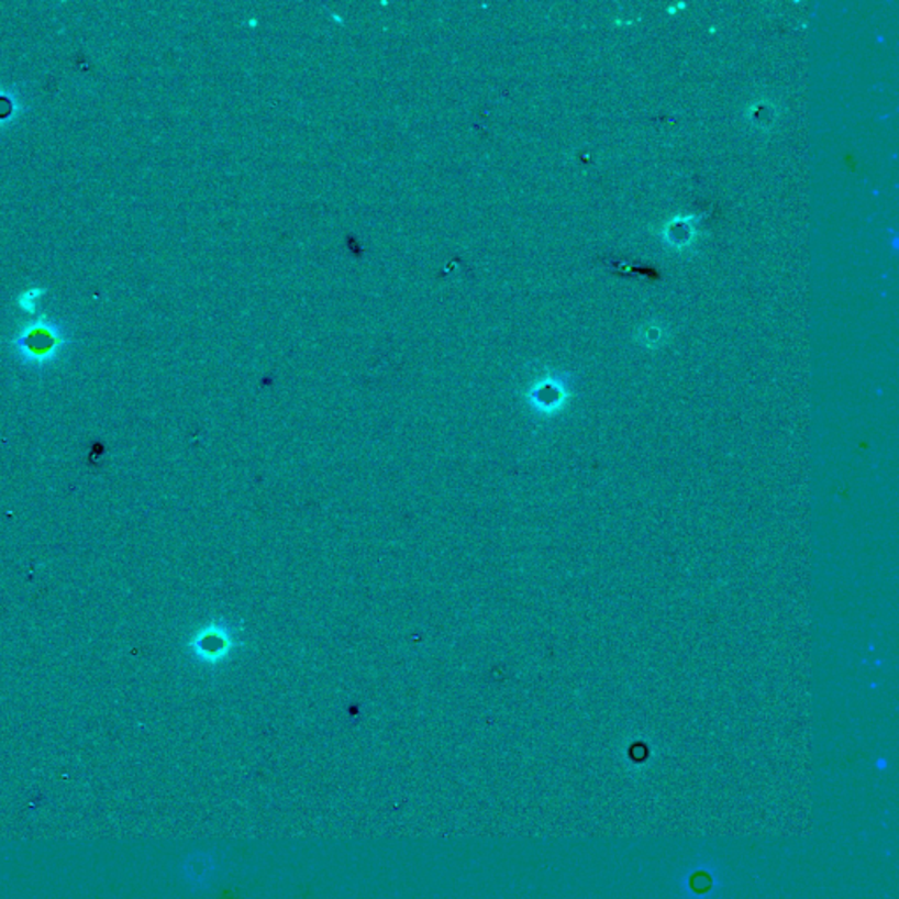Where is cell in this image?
Listing matches in <instances>:
<instances>
[{
  "label": "cell",
  "mask_w": 899,
  "mask_h": 899,
  "mask_svg": "<svg viewBox=\"0 0 899 899\" xmlns=\"http://www.w3.org/2000/svg\"><path fill=\"white\" fill-rule=\"evenodd\" d=\"M229 645H231L229 637L220 634V631H217V629H208V631L202 633L199 640L193 642V648H196L197 654L202 655V657H217V655L227 651Z\"/></svg>",
  "instance_id": "1"
}]
</instances>
